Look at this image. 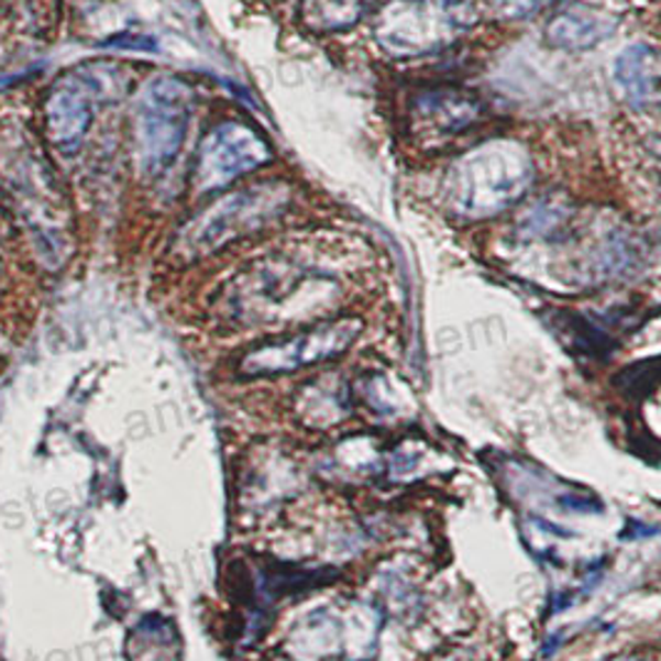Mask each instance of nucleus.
<instances>
[{
	"label": "nucleus",
	"mask_w": 661,
	"mask_h": 661,
	"mask_svg": "<svg viewBox=\"0 0 661 661\" xmlns=\"http://www.w3.org/2000/svg\"><path fill=\"white\" fill-rule=\"evenodd\" d=\"M95 104H100L98 95L80 75L73 70L57 80L45 98V132L55 150L63 155H73L88 135L92 124Z\"/></svg>",
	"instance_id": "8"
},
{
	"label": "nucleus",
	"mask_w": 661,
	"mask_h": 661,
	"mask_svg": "<svg viewBox=\"0 0 661 661\" xmlns=\"http://www.w3.org/2000/svg\"><path fill=\"white\" fill-rule=\"evenodd\" d=\"M373 0H304L301 18L316 33H339L356 25Z\"/></svg>",
	"instance_id": "12"
},
{
	"label": "nucleus",
	"mask_w": 661,
	"mask_h": 661,
	"mask_svg": "<svg viewBox=\"0 0 661 661\" xmlns=\"http://www.w3.org/2000/svg\"><path fill=\"white\" fill-rule=\"evenodd\" d=\"M272 147L256 130L242 122H224L214 128L199 145L195 165V189L209 191L269 165Z\"/></svg>",
	"instance_id": "7"
},
{
	"label": "nucleus",
	"mask_w": 661,
	"mask_h": 661,
	"mask_svg": "<svg viewBox=\"0 0 661 661\" xmlns=\"http://www.w3.org/2000/svg\"><path fill=\"white\" fill-rule=\"evenodd\" d=\"M191 95L175 78H155L135 102V137L140 165L147 175H162L177 159L187 140Z\"/></svg>",
	"instance_id": "5"
},
{
	"label": "nucleus",
	"mask_w": 661,
	"mask_h": 661,
	"mask_svg": "<svg viewBox=\"0 0 661 661\" xmlns=\"http://www.w3.org/2000/svg\"><path fill=\"white\" fill-rule=\"evenodd\" d=\"M532 179V157L520 142L491 140L450 167L443 197L455 217L491 219L520 202Z\"/></svg>",
	"instance_id": "2"
},
{
	"label": "nucleus",
	"mask_w": 661,
	"mask_h": 661,
	"mask_svg": "<svg viewBox=\"0 0 661 661\" xmlns=\"http://www.w3.org/2000/svg\"><path fill=\"white\" fill-rule=\"evenodd\" d=\"M615 82L629 102L647 104L661 98V53L637 43L621 51L615 60Z\"/></svg>",
	"instance_id": "11"
},
{
	"label": "nucleus",
	"mask_w": 661,
	"mask_h": 661,
	"mask_svg": "<svg viewBox=\"0 0 661 661\" xmlns=\"http://www.w3.org/2000/svg\"><path fill=\"white\" fill-rule=\"evenodd\" d=\"M619 21L599 8L570 5L544 25V37L560 51H590L617 31Z\"/></svg>",
	"instance_id": "10"
},
{
	"label": "nucleus",
	"mask_w": 661,
	"mask_h": 661,
	"mask_svg": "<svg viewBox=\"0 0 661 661\" xmlns=\"http://www.w3.org/2000/svg\"><path fill=\"white\" fill-rule=\"evenodd\" d=\"M500 3H505L507 11H513V13H532L535 8L544 5L548 0H500Z\"/></svg>",
	"instance_id": "14"
},
{
	"label": "nucleus",
	"mask_w": 661,
	"mask_h": 661,
	"mask_svg": "<svg viewBox=\"0 0 661 661\" xmlns=\"http://www.w3.org/2000/svg\"><path fill=\"white\" fill-rule=\"evenodd\" d=\"M291 202V191L282 181H258L232 195L219 197L181 229L175 244L177 258L195 262L219 252L276 222Z\"/></svg>",
	"instance_id": "3"
},
{
	"label": "nucleus",
	"mask_w": 661,
	"mask_h": 661,
	"mask_svg": "<svg viewBox=\"0 0 661 661\" xmlns=\"http://www.w3.org/2000/svg\"><path fill=\"white\" fill-rule=\"evenodd\" d=\"M363 329L361 319H337L309 326L291 337L254 346L239 361L244 376H282L346 353Z\"/></svg>",
	"instance_id": "6"
},
{
	"label": "nucleus",
	"mask_w": 661,
	"mask_h": 661,
	"mask_svg": "<svg viewBox=\"0 0 661 661\" xmlns=\"http://www.w3.org/2000/svg\"><path fill=\"white\" fill-rule=\"evenodd\" d=\"M483 102L467 90H453V88H438L418 95L414 100V118L420 124L423 135H455L463 132L481 120Z\"/></svg>",
	"instance_id": "9"
},
{
	"label": "nucleus",
	"mask_w": 661,
	"mask_h": 661,
	"mask_svg": "<svg viewBox=\"0 0 661 661\" xmlns=\"http://www.w3.org/2000/svg\"><path fill=\"white\" fill-rule=\"evenodd\" d=\"M0 175L18 214L27 227L37 256L60 266L70 254V219L53 167L25 135L8 137L0 147Z\"/></svg>",
	"instance_id": "1"
},
{
	"label": "nucleus",
	"mask_w": 661,
	"mask_h": 661,
	"mask_svg": "<svg viewBox=\"0 0 661 661\" xmlns=\"http://www.w3.org/2000/svg\"><path fill=\"white\" fill-rule=\"evenodd\" d=\"M564 219H568V209H564L560 202H540L538 207L527 214L525 229L532 234H550L558 229Z\"/></svg>",
	"instance_id": "13"
},
{
	"label": "nucleus",
	"mask_w": 661,
	"mask_h": 661,
	"mask_svg": "<svg viewBox=\"0 0 661 661\" xmlns=\"http://www.w3.org/2000/svg\"><path fill=\"white\" fill-rule=\"evenodd\" d=\"M475 21L471 0H388L373 33L393 57H428L460 41Z\"/></svg>",
	"instance_id": "4"
}]
</instances>
